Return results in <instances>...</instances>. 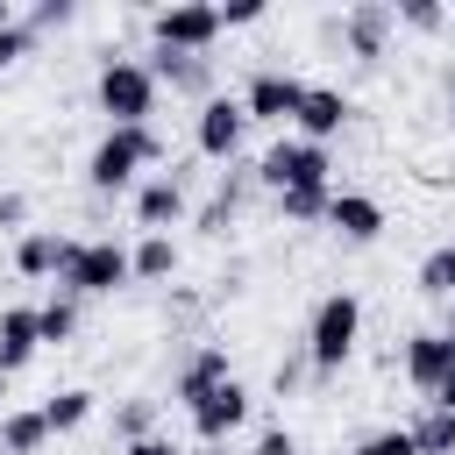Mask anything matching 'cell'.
Instances as JSON below:
<instances>
[{"label": "cell", "mask_w": 455, "mask_h": 455, "mask_svg": "<svg viewBox=\"0 0 455 455\" xmlns=\"http://www.w3.org/2000/svg\"><path fill=\"white\" fill-rule=\"evenodd\" d=\"M164 156H171V149H164L156 128H107V135L92 142V156H85V185H92V192H135L142 171H156Z\"/></svg>", "instance_id": "6da1fadb"}, {"label": "cell", "mask_w": 455, "mask_h": 455, "mask_svg": "<svg viewBox=\"0 0 455 455\" xmlns=\"http://www.w3.org/2000/svg\"><path fill=\"white\" fill-rule=\"evenodd\" d=\"M156 92H164V85L149 78V64H142V57H107V64H100V78H92V100H100L107 128H149Z\"/></svg>", "instance_id": "7a4b0ae2"}, {"label": "cell", "mask_w": 455, "mask_h": 455, "mask_svg": "<svg viewBox=\"0 0 455 455\" xmlns=\"http://www.w3.org/2000/svg\"><path fill=\"white\" fill-rule=\"evenodd\" d=\"M57 284H64V299H107V291L135 284V270H128V249L100 235V242H64Z\"/></svg>", "instance_id": "3957f363"}, {"label": "cell", "mask_w": 455, "mask_h": 455, "mask_svg": "<svg viewBox=\"0 0 455 455\" xmlns=\"http://www.w3.org/2000/svg\"><path fill=\"white\" fill-rule=\"evenodd\" d=\"M355 341H363V299H355V291H327V299L313 306V327H306V363H313L320 377H334V370L355 355Z\"/></svg>", "instance_id": "277c9868"}, {"label": "cell", "mask_w": 455, "mask_h": 455, "mask_svg": "<svg viewBox=\"0 0 455 455\" xmlns=\"http://www.w3.org/2000/svg\"><path fill=\"white\" fill-rule=\"evenodd\" d=\"M327 171H334V156H327L320 142H299V135H284V142H270V149L256 156V178H263L270 192H306V185H327Z\"/></svg>", "instance_id": "5b68a950"}, {"label": "cell", "mask_w": 455, "mask_h": 455, "mask_svg": "<svg viewBox=\"0 0 455 455\" xmlns=\"http://www.w3.org/2000/svg\"><path fill=\"white\" fill-rule=\"evenodd\" d=\"M149 36H156V50L206 57V50L220 43V7H156V14H149Z\"/></svg>", "instance_id": "8992f818"}, {"label": "cell", "mask_w": 455, "mask_h": 455, "mask_svg": "<svg viewBox=\"0 0 455 455\" xmlns=\"http://www.w3.org/2000/svg\"><path fill=\"white\" fill-rule=\"evenodd\" d=\"M299 100H306V78H299V71H277V64H263V71L242 85V114H249V121H277V128H291Z\"/></svg>", "instance_id": "52a82bcc"}, {"label": "cell", "mask_w": 455, "mask_h": 455, "mask_svg": "<svg viewBox=\"0 0 455 455\" xmlns=\"http://www.w3.org/2000/svg\"><path fill=\"white\" fill-rule=\"evenodd\" d=\"M242 128H249V114H242V100H228V92H213V100H199V121H192V142H199V156H206V164H228V156L242 149Z\"/></svg>", "instance_id": "ba28073f"}, {"label": "cell", "mask_w": 455, "mask_h": 455, "mask_svg": "<svg viewBox=\"0 0 455 455\" xmlns=\"http://www.w3.org/2000/svg\"><path fill=\"white\" fill-rule=\"evenodd\" d=\"M185 412H192V434H199L206 448H220V441L249 419V391H242V377H228V384H213L206 398H192Z\"/></svg>", "instance_id": "9c48e42d"}, {"label": "cell", "mask_w": 455, "mask_h": 455, "mask_svg": "<svg viewBox=\"0 0 455 455\" xmlns=\"http://www.w3.org/2000/svg\"><path fill=\"white\" fill-rule=\"evenodd\" d=\"M348 114H355V100L341 92V85H306V100H299V114H291V128H299V142H334L341 128H348Z\"/></svg>", "instance_id": "30bf717a"}, {"label": "cell", "mask_w": 455, "mask_h": 455, "mask_svg": "<svg viewBox=\"0 0 455 455\" xmlns=\"http://www.w3.org/2000/svg\"><path fill=\"white\" fill-rule=\"evenodd\" d=\"M135 220H142V235H171V220H185V185L171 171L142 178L135 185Z\"/></svg>", "instance_id": "8fae6325"}, {"label": "cell", "mask_w": 455, "mask_h": 455, "mask_svg": "<svg viewBox=\"0 0 455 455\" xmlns=\"http://www.w3.org/2000/svg\"><path fill=\"white\" fill-rule=\"evenodd\" d=\"M398 28V14H391V0H363V7H348L341 14V36H348V50L355 57H384V36Z\"/></svg>", "instance_id": "7c38bea8"}, {"label": "cell", "mask_w": 455, "mask_h": 455, "mask_svg": "<svg viewBox=\"0 0 455 455\" xmlns=\"http://www.w3.org/2000/svg\"><path fill=\"white\" fill-rule=\"evenodd\" d=\"M327 228L348 235V242H377V235H384V206H377L370 192H334V199H327Z\"/></svg>", "instance_id": "4fadbf2b"}, {"label": "cell", "mask_w": 455, "mask_h": 455, "mask_svg": "<svg viewBox=\"0 0 455 455\" xmlns=\"http://www.w3.org/2000/svg\"><path fill=\"white\" fill-rule=\"evenodd\" d=\"M36 348H43V334H36V306H7V313H0V377L28 370Z\"/></svg>", "instance_id": "5bb4252c"}, {"label": "cell", "mask_w": 455, "mask_h": 455, "mask_svg": "<svg viewBox=\"0 0 455 455\" xmlns=\"http://www.w3.org/2000/svg\"><path fill=\"white\" fill-rule=\"evenodd\" d=\"M448 370H455V355H448V341H441V334H412V341H405V377H412L419 391H434Z\"/></svg>", "instance_id": "9a60e30c"}, {"label": "cell", "mask_w": 455, "mask_h": 455, "mask_svg": "<svg viewBox=\"0 0 455 455\" xmlns=\"http://www.w3.org/2000/svg\"><path fill=\"white\" fill-rule=\"evenodd\" d=\"M228 377H235V370H228V348H220V341H206V348L178 370V398L192 405V398H206V391H213V384H228Z\"/></svg>", "instance_id": "2e32d148"}, {"label": "cell", "mask_w": 455, "mask_h": 455, "mask_svg": "<svg viewBox=\"0 0 455 455\" xmlns=\"http://www.w3.org/2000/svg\"><path fill=\"white\" fill-rule=\"evenodd\" d=\"M57 263H64V235L28 228V235L14 242V270H21V277H57Z\"/></svg>", "instance_id": "e0dca14e"}, {"label": "cell", "mask_w": 455, "mask_h": 455, "mask_svg": "<svg viewBox=\"0 0 455 455\" xmlns=\"http://www.w3.org/2000/svg\"><path fill=\"white\" fill-rule=\"evenodd\" d=\"M128 270H135V284H164V277L178 270V242H171V235H142V242L128 249Z\"/></svg>", "instance_id": "ac0fdd59"}, {"label": "cell", "mask_w": 455, "mask_h": 455, "mask_svg": "<svg viewBox=\"0 0 455 455\" xmlns=\"http://www.w3.org/2000/svg\"><path fill=\"white\" fill-rule=\"evenodd\" d=\"M149 78H156V85H178V92H206V57L156 50V57H149Z\"/></svg>", "instance_id": "d6986e66"}, {"label": "cell", "mask_w": 455, "mask_h": 455, "mask_svg": "<svg viewBox=\"0 0 455 455\" xmlns=\"http://www.w3.org/2000/svg\"><path fill=\"white\" fill-rule=\"evenodd\" d=\"M36 412H43V427H50V434H78V427L92 419V391H78V384H71V391H57V398H43Z\"/></svg>", "instance_id": "ffe728a7"}, {"label": "cell", "mask_w": 455, "mask_h": 455, "mask_svg": "<svg viewBox=\"0 0 455 455\" xmlns=\"http://www.w3.org/2000/svg\"><path fill=\"white\" fill-rule=\"evenodd\" d=\"M43 441H50V427H43V412H36V405L0 419V455H43Z\"/></svg>", "instance_id": "44dd1931"}, {"label": "cell", "mask_w": 455, "mask_h": 455, "mask_svg": "<svg viewBox=\"0 0 455 455\" xmlns=\"http://www.w3.org/2000/svg\"><path fill=\"white\" fill-rule=\"evenodd\" d=\"M405 434H412V455H455V412H441V405H427Z\"/></svg>", "instance_id": "7402d4cb"}, {"label": "cell", "mask_w": 455, "mask_h": 455, "mask_svg": "<svg viewBox=\"0 0 455 455\" xmlns=\"http://www.w3.org/2000/svg\"><path fill=\"white\" fill-rule=\"evenodd\" d=\"M36 334H43V348H64L78 334V299H43L36 306Z\"/></svg>", "instance_id": "603a6c76"}, {"label": "cell", "mask_w": 455, "mask_h": 455, "mask_svg": "<svg viewBox=\"0 0 455 455\" xmlns=\"http://www.w3.org/2000/svg\"><path fill=\"white\" fill-rule=\"evenodd\" d=\"M419 291H427V299H455V235L419 263Z\"/></svg>", "instance_id": "cb8c5ba5"}, {"label": "cell", "mask_w": 455, "mask_h": 455, "mask_svg": "<svg viewBox=\"0 0 455 455\" xmlns=\"http://www.w3.org/2000/svg\"><path fill=\"white\" fill-rule=\"evenodd\" d=\"M327 199H334V185H306V192H277V213L284 220H327Z\"/></svg>", "instance_id": "d4e9b609"}, {"label": "cell", "mask_w": 455, "mask_h": 455, "mask_svg": "<svg viewBox=\"0 0 455 455\" xmlns=\"http://www.w3.org/2000/svg\"><path fill=\"white\" fill-rule=\"evenodd\" d=\"M391 14H398L405 28H441V21H448V7H434V0H405V7H391Z\"/></svg>", "instance_id": "484cf974"}, {"label": "cell", "mask_w": 455, "mask_h": 455, "mask_svg": "<svg viewBox=\"0 0 455 455\" xmlns=\"http://www.w3.org/2000/svg\"><path fill=\"white\" fill-rule=\"evenodd\" d=\"M355 455H412V434H405V427H384V434H370Z\"/></svg>", "instance_id": "4316f807"}, {"label": "cell", "mask_w": 455, "mask_h": 455, "mask_svg": "<svg viewBox=\"0 0 455 455\" xmlns=\"http://www.w3.org/2000/svg\"><path fill=\"white\" fill-rule=\"evenodd\" d=\"M249 455H299V441H291V427H263Z\"/></svg>", "instance_id": "83f0119b"}, {"label": "cell", "mask_w": 455, "mask_h": 455, "mask_svg": "<svg viewBox=\"0 0 455 455\" xmlns=\"http://www.w3.org/2000/svg\"><path fill=\"white\" fill-rule=\"evenodd\" d=\"M28 43H36V28H0V71H7L14 57H28Z\"/></svg>", "instance_id": "f1b7e54d"}, {"label": "cell", "mask_w": 455, "mask_h": 455, "mask_svg": "<svg viewBox=\"0 0 455 455\" xmlns=\"http://www.w3.org/2000/svg\"><path fill=\"white\" fill-rule=\"evenodd\" d=\"M249 21H263V0H235V7H220V28H249Z\"/></svg>", "instance_id": "f546056e"}, {"label": "cell", "mask_w": 455, "mask_h": 455, "mask_svg": "<svg viewBox=\"0 0 455 455\" xmlns=\"http://www.w3.org/2000/svg\"><path fill=\"white\" fill-rule=\"evenodd\" d=\"M228 213H235V185H220V192H213V206L199 213V228H228Z\"/></svg>", "instance_id": "4dcf8cb0"}, {"label": "cell", "mask_w": 455, "mask_h": 455, "mask_svg": "<svg viewBox=\"0 0 455 455\" xmlns=\"http://www.w3.org/2000/svg\"><path fill=\"white\" fill-rule=\"evenodd\" d=\"M64 21H71V0H43L36 7V28H64Z\"/></svg>", "instance_id": "1f68e13d"}, {"label": "cell", "mask_w": 455, "mask_h": 455, "mask_svg": "<svg viewBox=\"0 0 455 455\" xmlns=\"http://www.w3.org/2000/svg\"><path fill=\"white\" fill-rule=\"evenodd\" d=\"M28 220V199L21 192H0V228H21Z\"/></svg>", "instance_id": "d6a6232c"}, {"label": "cell", "mask_w": 455, "mask_h": 455, "mask_svg": "<svg viewBox=\"0 0 455 455\" xmlns=\"http://www.w3.org/2000/svg\"><path fill=\"white\" fill-rule=\"evenodd\" d=\"M128 455H178V441H164V434H135Z\"/></svg>", "instance_id": "836d02e7"}, {"label": "cell", "mask_w": 455, "mask_h": 455, "mask_svg": "<svg viewBox=\"0 0 455 455\" xmlns=\"http://www.w3.org/2000/svg\"><path fill=\"white\" fill-rule=\"evenodd\" d=\"M427 405H441V412H455V370H448V377H441V384L427 391Z\"/></svg>", "instance_id": "e575fe53"}, {"label": "cell", "mask_w": 455, "mask_h": 455, "mask_svg": "<svg viewBox=\"0 0 455 455\" xmlns=\"http://www.w3.org/2000/svg\"><path fill=\"white\" fill-rule=\"evenodd\" d=\"M441 341H448V355H455V299H448V313H441V327H434Z\"/></svg>", "instance_id": "d590c367"}, {"label": "cell", "mask_w": 455, "mask_h": 455, "mask_svg": "<svg viewBox=\"0 0 455 455\" xmlns=\"http://www.w3.org/2000/svg\"><path fill=\"white\" fill-rule=\"evenodd\" d=\"M0 28H21V7L14 0H0Z\"/></svg>", "instance_id": "8d00e7d4"}, {"label": "cell", "mask_w": 455, "mask_h": 455, "mask_svg": "<svg viewBox=\"0 0 455 455\" xmlns=\"http://www.w3.org/2000/svg\"><path fill=\"white\" fill-rule=\"evenodd\" d=\"M448 114H455V92H448Z\"/></svg>", "instance_id": "74e56055"}, {"label": "cell", "mask_w": 455, "mask_h": 455, "mask_svg": "<svg viewBox=\"0 0 455 455\" xmlns=\"http://www.w3.org/2000/svg\"><path fill=\"white\" fill-rule=\"evenodd\" d=\"M206 455H220V448H206Z\"/></svg>", "instance_id": "f35d334b"}]
</instances>
